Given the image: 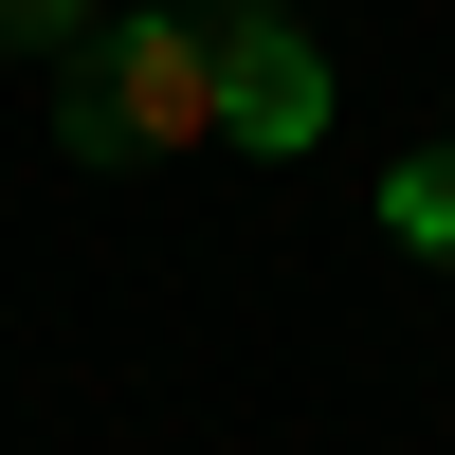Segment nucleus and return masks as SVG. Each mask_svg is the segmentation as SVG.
<instances>
[{
  "label": "nucleus",
  "mask_w": 455,
  "mask_h": 455,
  "mask_svg": "<svg viewBox=\"0 0 455 455\" xmlns=\"http://www.w3.org/2000/svg\"><path fill=\"white\" fill-rule=\"evenodd\" d=\"M201 36H219V146H255V164L328 146V92H347V73L310 55L291 0H201Z\"/></svg>",
  "instance_id": "obj_2"
},
{
  "label": "nucleus",
  "mask_w": 455,
  "mask_h": 455,
  "mask_svg": "<svg viewBox=\"0 0 455 455\" xmlns=\"http://www.w3.org/2000/svg\"><path fill=\"white\" fill-rule=\"evenodd\" d=\"M383 237H401V255H437V274H455V128H437L419 164L383 182Z\"/></svg>",
  "instance_id": "obj_3"
},
{
  "label": "nucleus",
  "mask_w": 455,
  "mask_h": 455,
  "mask_svg": "<svg viewBox=\"0 0 455 455\" xmlns=\"http://www.w3.org/2000/svg\"><path fill=\"white\" fill-rule=\"evenodd\" d=\"M55 146L73 164H182V146H219V36L182 19H92L55 55Z\"/></svg>",
  "instance_id": "obj_1"
},
{
  "label": "nucleus",
  "mask_w": 455,
  "mask_h": 455,
  "mask_svg": "<svg viewBox=\"0 0 455 455\" xmlns=\"http://www.w3.org/2000/svg\"><path fill=\"white\" fill-rule=\"evenodd\" d=\"M0 36H19V55H73V36H92V0H0Z\"/></svg>",
  "instance_id": "obj_4"
}]
</instances>
